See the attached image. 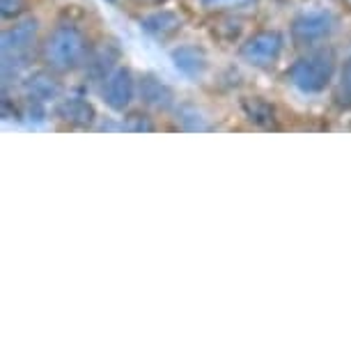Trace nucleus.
I'll list each match as a JSON object with an SVG mask.
<instances>
[{
    "mask_svg": "<svg viewBox=\"0 0 351 351\" xmlns=\"http://www.w3.org/2000/svg\"><path fill=\"white\" fill-rule=\"evenodd\" d=\"M42 56L53 71H71L88 56V42L76 25H58L46 37Z\"/></svg>",
    "mask_w": 351,
    "mask_h": 351,
    "instance_id": "1",
    "label": "nucleus"
},
{
    "mask_svg": "<svg viewBox=\"0 0 351 351\" xmlns=\"http://www.w3.org/2000/svg\"><path fill=\"white\" fill-rule=\"evenodd\" d=\"M333 74L335 53L330 49H315L291 64L289 81L306 95H317V92H324L328 88L330 81H333Z\"/></svg>",
    "mask_w": 351,
    "mask_h": 351,
    "instance_id": "2",
    "label": "nucleus"
},
{
    "mask_svg": "<svg viewBox=\"0 0 351 351\" xmlns=\"http://www.w3.org/2000/svg\"><path fill=\"white\" fill-rule=\"evenodd\" d=\"M39 23L35 19L12 25L10 30L3 32V81L8 85L10 81L21 74V69L30 60V51L37 42Z\"/></svg>",
    "mask_w": 351,
    "mask_h": 351,
    "instance_id": "3",
    "label": "nucleus"
},
{
    "mask_svg": "<svg viewBox=\"0 0 351 351\" xmlns=\"http://www.w3.org/2000/svg\"><path fill=\"white\" fill-rule=\"evenodd\" d=\"M282 46L285 39L280 32L262 30L246 39V44L241 46V58L248 64H253V67H269V64H274L280 58Z\"/></svg>",
    "mask_w": 351,
    "mask_h": 351,
    "instance_id": "4",
    "label": "nucleus"
},
{
    "mask_svg": "<svg viewBox=\"0 0 351 351\" xmlns=\"http://www.w3.org/2000/svg\"><path fill=\"white\" fill-rule=\"evenodd\" d=\"M136 92V81L131 69L127 67H117L112 69L108 76L104 78V101L108 108L115 112H124L131 106Z\"/></svg>",
    "mask_w": 351,
    "mask_h": 351,
    "instance_id": "5",
    "label": "nucleus"
},
{
    "mask_svg": "<svg viewBox=\"0 0 351 351\" xmlns=\"http://www.w3.org/2000/svg\"><path fill=\"white\" fill-rule=\"evenodd\" d=\"M335 30V19L328 12H306L291 23V37L299 44H317L330 37Z\"/></svg>",
    "mask_w": 351,
    "mask_h": 351,
    "instance_id": "6",
    "label": "nucleus"
},
{
    "mask_svg": "<svg viewBox=\"0 0 351 351\" xmlns=\"http://www.w3.org/2000/svg\"><path fill=\"white\" fill-rule=\"evenodd\" d=\"M56 117L71 124V127H90V124L95 122L97 112H95V106H92L88 99L64 97V99H58Z\"/></svg>",
    "mask_w": 351,
    "mask_h": 351,
    "instance_id": "7",
    "label": "nucleus"
},
{
    "mask_svg": "<svg viewBox=\"0 0 351 351\" xmlns=\"http://www.w3.org/2000/svg\"><path fill=\"white\" fill-rule=\"evenodd\" d=\"M138 92H141L143 104H147L149 108L156 110H168L175 104V92L165 85L161 78H156L154 74H143L138 81Z\"/></svg>",
    "mask_w": 351,
    "mask_h": 351,
    "instance_id": "8",
    "label": "nucleus"
},
{
    "mask_svg": "<svg viewBox=\"0 0 351 351\" xmlns=\"http://www.w3.org/2000/svg\"><path fill=\"white\" fill-rule=\"evenodd\" d=\"M23 90L28 99H35V101H42V104L56 101V99H60L62 95L60 81H58L56 76H51L49 71H35L32 76H28L23 81Z\"/></svg>",
    "mask_w": 351,
    "mask_h": 351,
    "instance_id": "9",
    "label": "nucleus"
},
{
    "mask_svg": "<svg viewBox=\"0 0 351 351\" xmlns=\"http://www.w3.org/2000/svg\"><path fill=\"white\" fill-rule=\"evenodd\" d=\"M172 62H175V67L180 69L184 76H191V78L202 76L209 67L207 53L202 49H197V46H191V44L180 46V49L172 51Z\"/></svg>",
    "mask_w": 351,
    "mask_h": 351,
    "instance_id": "10",
    "label": "nucleus"
},
{
    "mask_svg": "<svg viewBox=\"0 0 351 351\" xmlns=\"http://www.w3.org/2000/svg\"><path fill=\"white\" fill-rule=\"evenodd\" d=\"M141 28L154 37H170L182 28V19L180 14H175V12H170V10H158V12H152L147 16H143Z\"/></svg>",
    "mask_w": 351,
    "mask_h": 351,
    "instance_id": "11",
    "label": "nucleus"
},
{
    "mask_svg": "<svg viewBox=\"0 0 351 351\" xmlns=\"http://www.w3.org/2000/svg\"><path fill=\"white\" fill-rule=\"evenodd\" d=\"M243 110H246L248 120L255 124H271L274 122V108H269L262 99H248L243 101Z\"/></svg>",
    "mask_w": 351,
    "mask_h": 351,
    "instance_id": "12",
    "label": "nucleus"
},
{
    "mask_svg": "<svg viewBox=\"0 0 351 351\" xmlns=\"http://www.w3.org/2000/svg\"><path fill=\"white\" fill-rule=\"evenodd\" d=\"M180 122L184 129H191V131H202L207 129V122H204V117L200 115V110L193 108V106H184L180 110Z\"/></svg>",
    "mask_w": 351,
    "mask_h": 351,
    "instance_id": "13",
    "label": "nucleus"
},
{
    "mask_svg": "<svg viewBox=\"0 0 351 351\" xmlns=\"http://www.w3.org/2000/svg\"><path fill=\"white\" fill-rule=\"evenodd\" d=\"M88 62H90V71H92V74L99 76V78H106V76L110 74L112 56H108V51L101 49V51H97Z\"/></svg>",
    "mask_w": 351,
    "mask_h": 351,
    "instance_id": "14",
    "label": "nucleus"
},
{
    "mask_svg": "<svg viewBox=\"0 0 351 351\" xmlns=\"http://www.w3.org/2000/svg\"><path fill=\"white\" fill-rule=\"evenodd\" d=\"M253 3L255 0H202V5L209 10H241Z\"/></svg>",
    "mask_w": 351,
    "mask_h": 351,
    "instance_id": "15",
    "label": "nucleus"
},
{
    "mask_svg": "<svg viewBox=\"0 0 351 351\" xmlns=\"http://www.w3.org/2000/svg\"><path fill=\"white\" fill-rule=\"evenodd\" d=\"M25 10V0H0V14L3 19H14Z\"/></svg>",
    "mask_w": 351,
    "mask_h": 351,
    "instance_id": "16",
    "label": "nucleus"
},
{
    "mask_svg": "<svg viewBox=\"0 0 351 351\" xmlns=\"http://www.w3.org/2000/svg\"><path fill=\"white\" fill-rule=\"evenodd\" d=\"M124 129H129V131H152L154 127H152V122H147L145 117L141 115H131L129 117V124Z\"/></svg>",
    "mask_w": 351,
    "mask_h": 351,
    "instance_id": "17",
    "label": "nucleus"
},
{
    "mask_svg": "<svg viewBox=\"0 0 351 351\" xmlns=\"http://www.w3.org/2000/svg\"><path fill=\"white\" fill-rule=\"evenodd\" d=\"M342 90L347 92V97L351 99V58L342 67Z\"/></svg>",
    "mask_w": 351,
    "mask_h": 351,
    "instance_id": "18",
    "label": "nucleus"
},
{
    "mask_svg": "<svg viewBox=\"0 0 351 351\" xmlns=\"http://www.w3.org/2000/svg\"><path fill=\"white\" fill-rule=\"evenodd\" d=\"M108 3H112V0H108Z\"/></svg>",
    "mask_w": 351,
    "mask_h": 351,
    "instance_id": "19",
    "label": "nucleus"
}]
</instances>
